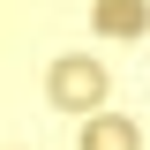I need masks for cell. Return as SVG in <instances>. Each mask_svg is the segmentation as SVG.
Returning a JSON list of instances; mask_svg holds the SVG:
<instances>
[{"label":"cell","mask_w":150,"mask_h":150,"mask_svg":"<svg viewBox=\"0 0 150 150\" xmlns=\"http://www.w3.org/2000/svg\"><path fill=\"white\" fill-rule=\"evenodd\" d=\"M45 98H53L60 112H98V98H105V68H98L90 53H60L53 68H45Z\"/></svg>","instance_id":"cell-1"},{"label":"cell","mask_w":150,"mask_h":150,"mask_svg":"<svg viewBox=\"0 0 150 150\" xmlns=\"http://www.w3.org/2000/svg\"><path fill=\"white\" fill-rule=\"evenodd\" d=\"M83 150H143V128L128 112H90L83 120Z\"/></svg>","instance_id":"cell-2"},{"label":"cell","mask_w":150,"mask_h":150,"mask_svg":"<svg viewBox=\"0 0 150 150\" xmlns=\"http://www.w3.org/2000/svg\"><path fill=\"white\" fill-rule=\"evenodd\" d=\"M150 0H98V38H143Z\"/></svg>","instance_id":"cell-3"}]
</instances>
